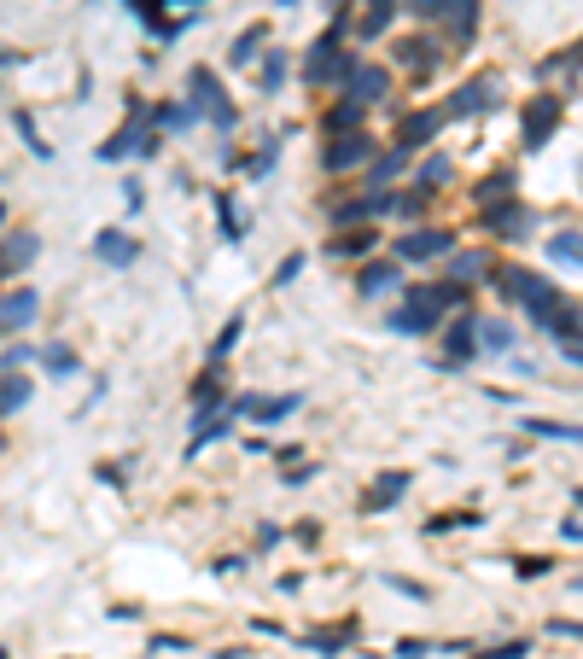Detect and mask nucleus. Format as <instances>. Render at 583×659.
I'll return each instance as SVG.
<instances>
[{"mask_svg": "<svg viewBox=\"0 0 583 659\" xmlns=\"http://www.w3.org/2000/svg\"><path fill=\"white\" fill-rule=\"evenodd\" d=\"M496 286H502L508 298H519V304L531 310V321H537L543 333H554V339H578V333H583V310H578V304H566L549 280H537L531 269H502Z\"/></svg>", "mask_w": 583, "mask_h": 659, "instance_id": "f257e3e1", "label": "nucleus"}, {"mask_svg": "<svg viewBox=\"0 0 583 659\" xmlns=\"http://www.w3.org/2000/svg\"><path fill=\"white\" fill-rule=\"evenodd\" d=\"M467 304V280H444V286H403V298H397V310H391V333H403V339H420V333H432V327H444L449 310H461Z\"/></svg>", "mask_w": 583, "mask_h": 659, "instance_id": "f03ea898", "label": "nucleus"}, {"mask_svg": "<svg viewBox=\"0 0 583 659\" xmlns=\"http://www.w3.org/2000/svg\"><path fill=\"white\" fill-rule=\"evenodd\" d=\"M187 94H193V105H199V111H205L210 123H216V129H222V135H228V129H234V123H240V111H234V100H228V94H222V82H216V76H210L205 65H193V70H187Z\"/></svg>", "mask_w": 583, "mask_h": 659, "instance_id": "7ed1b4c3", "label": "nucleus"}, {"mask_svg": "<svg viewBox=\"0 0 583 659\" xmlns=\"http://www.w3.org/2000/svg\"><path fill=\"white\" fill-rule=\"evenodd\" d=\"M146 117H152V111H146V100H140V94H129V123H123V129H117V135L100 146L105 164H117V158H129V152H158V140L146 135Z\"/></svg>", "mask_w": 583, "mask_h": 659, "instance_id": "20e7f679", "label": "nucleus"}, {"mask_svg": "<svg viewBox=\"0 0 583 659\" xmlns=\"http://www.w3.org/2000/svg\"><path fill=\"white\" fill-rule=\"evenodd\" d=\"M339 41H344V24H333V30L309 47V59H304V82H309V88H321V82H344L350 59H344Z\"/></svg>", "mask_w": 583, "mask_h": 659, "instance_id": "39448f33", "label": "nucleus"}, {"mask_svg": "<svg viewBox=\"0 0 583 659\" xmlns=\"http://www.w3.org/2000/svg\"><path fill=\"white\" fill-rule=\"evenodd\" d=\"M414 18H432V24H444L455 41H467L473 24H479V0H409Z\"/></svg>", "mask_w": 583, "mask_h": 659, "instance_id": "423d86ee", "label": "nucleus"}, {"mask_svg": "<svg viewBox=\"0 0 583 659\" xmlns=\"http://www.w3.org/2000/svg\"><path fill=\"white\" fill-rule=\"evenodd\" d=\"M397 263H432V257H449L455 251V234L449 228H414V234H397Z\"/></svg>", "mask_w": 583, "mask_h": 659, "instance_id": "0eeeda50", "label": "nucleus"}, {"mask_svg": "<svg viewBox=\"0 0 583 659\" xmlns=\"http://www.w3.org/2000/svg\"><path fill=\"white\" fill-rule=\"evenodd\" d=\"M496 105H502V76H473V82L444 105V117H479V111H496Z\"/></svg>", "mask_w": 583, "mask_h": 659, "instance_id": "6e6552de", "label": "nucleus"}, {"mask_svg": "<svg viewBox=\"0 0 583 659\" xmlns=\"http://www.w3.org/2000/svg\"><path fill=\"white\" fill-rule=\"evenodd\" d=\"M484 234H496V240H531V210L519 205V199L484 205Z\"/></svg>", "mask_w": 583, "mask_h": 659, "instance_id": "1a4fd4ad", "label": "nucleus"}, {"mask_svg": "<svg viewBox=\"0 0 583 659\" xmlns=\"http://www.w3.org/2000/svg\"><path fill=\"white\" fill-rule=\"evenodd\" d=\"M560 111H566V105H560V94H537V105L525 111V146H531V152L554 140V129H560Z\"/></svg>", "mask_w": 583, "mask_h": 659, "instance_id": "9d476101", "label": "nucleus"}, {"mask_svg": "<svg viewBox=\"0 0 583 659\" xmlns=\"http://www.w3.org/2000/svg\"><path fill=\"white\" fill-rule=\"evenodd\" d=\"M479 350H484L479 321H473V315H455V321L444 327V356H449V362H473Z\"/></svg>", "mask_w": 583, "mask_h": 659, "instance_id": "9b49d317", "label": "nucleus"}, {"mask_svg": "<svg viewBox=\"0 0 583 659\" xmlns=\"http://www.w3.org/2000/svg\"><path fill=\"white\" fill-rule=\"evenodd\" d=\"M385 88H391V70H385V65H350V70H344V94H350V100L374 105Z\"/></svg>", "mask_w": 583, "mask_h": 659, "instance_id": "f8f14e48", "label": "nucleus"}, {"mask_svg": "<svg viewBox=\"0 0 583 659\" xmlns=\"http://www.w3.org/2000/svg\"><path fill=\"white\" fill-rule=\"evenodd\" d=\"M368 158H374V140L362 135V129L333 135V146H327V170H356V164H368Z\"/></svg>", "mask_w": 583, "mask_h": 659, "instance_id": "ddd939ff", "label": "nucleus"}, {"mask_svg": "<svg viewBox=\"0 0 583 659\" xmlns=\"http://www.w3.org/2000/svg\"><path fill=\"white\" fill-rule=\"evenodd\" d=\"M403 490H409V473L385 467V473H379L374 485H368V496H362V514H385V508H391V502H397Z\"/></svg>", "mask_w": 583, "mask_h": 659, "instance_id": "4468645a", "label": "nucleus"}, {"mask_svg": "<svg viewBox=\"0 0 583 659\" xmlns=\"http://www.w3.org/2000/svg\"><path fill=\"white\" fill-rule=\"evenodd\" d=\"M94 257H100V263H117V269H129V263L140 257V245L129 240L123 228H100V234H94Z\"/></svg>", "mask_w": 583, "mask_h": 659, "instance_id": "2eb2a0df", "label": "nucleus"}, {"mask_svg": "<svg viewBox=\"0 0 583 659\" xmlns=\"http://www.w3.org/2000/svg\"><path fill=\"white\" fill-rule=\"evenodd\" d=\"M30 321H35V292H30V286H12V292H6V304H0V327H6V339H12V333H24Z\"/></svg>", "mask_w": 583, "mask_h": 659, "instance_id": "dca6fc26", "label": "nucleus"}, {"mask_svg": "<svg viewBox=\"0 0 583 659\" xmlns=\"http://www.w3.org/2000/svg\"><path fill=\"white\" fill-rule=\"evenodd\" d=\"M438 129H444V111H409V117L397 123V146H409L414 152V146H426Z\"/></svg>", "mask_w": 583, "mask_h": 659, "instance_id": "f3484780", "label": "nucleus"}, {"mask_svg": "<svg viewBox=\"0 0 583 659\" xmlns=\"http://www.w3.org/2000/svg\"><path fill=\"white\" fill-rule=\"evenodd\" d=\"M35 251H41V240H35V234H24V228H12V234H6V280L24 275V269L35 263Z\"/></svg>", "mask_w": 583, "mask_h": 659, "instance_id": "a211bd4d", "label": "nucleus"}, {"mask_svg": "<svg viewBox=\"0 0 583 659\" xmlns=\"http://www.w3.org/2000/svg\"><path fill=\"white\" fill-rule=\"evenodd\" d=\"M298 403H304L298 391H280V397H245V415H257V426H269V420H286Z\"/></svg>", "mask_w": 583, "mask_h": 659, "instance_id": "6ab92c4d", "label": "nucleus"}, {"mask_svg": "<svg viewBox=\"0 0 583 659\" xmlns=\"http://www.w3.org/2000/svg\"><path fill=\"white\" fill-rule=\"evenodd\" d=\"M391 199H397V193H385V187H368L362 199L339 205V222H344V228H350V222H368V216H379V210H391Z\"/></svg>", "mask_w": 583, "mask_h": 659, "instance_id": "aec40b11", "label": "nucleus"}, {"mask_svg": "<svg viewBox=\"0 0 583 659\" xmlns=\"http://www.w3.org/2000/svg\"><path fill=\"white\" fill-rule=\"evenodd\" d=\"M397 65L432 70V65H444V47H438V41H397Z\"/></svg>", "mask_w": 583, "mask_h": 659, "instance_id": "412c9836", "label": "nucleus"}, {"mask_svg": "<svg viewBox=\"0 0 583 659\" xmlns=\"http://www.w3.org/2000/svg\"><path fill=\"white\" fill-rule=\"evenodd\" d=\"M391 12H397V0H368L362 18H356V35H362V41H379L385 24H391Z\"/></svg>", "mask_w": 583, "mask_h": 659, "instance_id": "4be33fe9", "label": "nucleus"}, {"mask_svg": "<svg viewBox=\"0 0 583 659\" xmlns=\"http://www.w3.org/2000/svg\"><path fill=\"white\" fill-rule=\"evenodd\" d=\"M397 263H368V269H362V275H356V292H362V298H379V292H391V286H397Z\"/></svg>", "mask_w": 583, "mask_h": 659, "instance_id": "5701e85b", "label": "nucleus"}, {"mask_svg": "<svg viewBox=\"0 0 583 659\" xmlns=\"http://www.w3.org/2000/svg\"><path fill=\"white\" fill-rule=\"evenodd\" d=\"M228 420H234V409H222V415H199V426H193V444H187V455H199L205 444L228 438Z\"/></svg>", "mask_w": 583, "mask_h": 659, "instance_id": "b1692460", "label": "nucleus"}, {"mask_svg": "<svg viewBox=\"0 0 583 659\" xmlns=\"http://www.w3.org/2000/svg\"><path fill=\"white\" fill-rule=\"evenodd\" d=\"M490 275V251H455L449 257V280H479Z\"/></svg>", "mask_w": 583, "mask_h": 659, "instance_id": "393cba45", "label": "nucleus"}, {"mask_svg": "<svg viewBox=\"0 0 583 659\" xmlns=\"http://www.w3.org/2000/svg\"><path fill=\"white\" fill-rule=\"evenodd\" d=\"M549 257L554 263H572V269H583V234H549Z\"/></svg>", "mask_w": 583, "mask_h": 659, "instance_id": "a878e982", "label": "nucleus"}, {"mask_svg": "<svg viewBox=\"0 0 583 659\" xmlns=\"http://www.w3.org/2000/svg\"><path fill=\"white\" fill-rule=\"evenodd\" d=\"M403 164H409V146H391V152H379L374 170H368V187H385V181L403 170Z\"/></svg>", "mask_w": 583, "mask_h": 659, "instance_id": "bb28decb", "label": "nucleus"}, {"mask_svg": "<svg viewBox=\"0 0 583 659\" xmlns=\"http://www.w3.org/2000/svg\"><path fill=\"white\" fill-rule=\"evenodd\" d=\"M30 403V380H24V368H6V397H0V409H6V420L18 415Z\"/></svg>", "mask_w": 583, "mask_h": 659, "instance_id": "cd10ccee", "label": "nucleus"}, {"mask_svg": "<svg viewBox=\"0 0 583 659\" xmlns=\"http://www.w3.org/2000/svg\"><path fill=\"white\" fill-rule=\"evenodd\" d=\"M263 41H269V35H263V24H251V30H245L240 41H234V47H228V59H234V65H251L257 53H269Z\"/></svg>", "mask_w": 583, "mask_h": 659, "instance_id": "c85d7f7f", "label": "nucleus"}, {"mask_svg": "<svg viewBox=\"0 0 583 659\" xmlns=\"http://www.w3.org/2000/svg\"><path fill=\"white\" fill-rule=\"evenodd\" d=\"M479 339H484L490 356H508V350H514V327H508V321H479Z\"/></svg>", "mask_w": 583, "mask_h": 659, "instance_id": "c756f323", "label": "nucleus"}, {"mask_svg": "<svg viewBox=\"0 0 583 659\" xmlns=\"http://www.w3.org/2000/svg\"><path fill=\"white\" fill-rule=\"evenodd\" d=\"M41 368H47V374H59V380H70L82 362H76V350H70V345H47V350H41Z\"/></svg>", "mask_w": 583, "mask_h": 659, "instance_id": "7c9ffc66", "label": "nucleus"}, {"mask_svg": "<svg viewBox=\"0 0 583 659\" xmlns=\"http://www.w3.org/2000/svg\"><path fill=\"white\" fill-rule=\"evenodd\" d=\"M525 432L554 438V444H583V426H560V420H525Z\"/></svg>", "mask_w": 583, "mask_h": 659, "instance_id": "2f4dec72", "label": "nucleus"}, {"mask_svg": "<svg viewBox=\"0 0 583 659\" xmlns=\"http://www.w3.org/2000/svg\"><path fill=\"white\" fill-rule=\"evenodd\" d=\"M508 187H514V175H508V170H496V175H484V181L473 187V193H479V205H496V199H514Z\"/></svg>", "mask_w": 583, "mask_h": 659, "instance_id": "473e14b6", "label": "nucleus"}, {"mask_svg": "<svg viewBox=\"0 0 583 659\" xmlns=\"http://www.w3.org/2000/svg\"><path fill=\"white\" fill-rule=\"evenodd\" d=\"M12 129L24 135V146H30L35 158H53V146H47V140L35 135V117H30V111H12Z\"/></svg>", "mask_w": 583, "mask_h": 659, "instance_id": "72a5a7b5", "label": "nucleus"}, {"mask_svg": "<svg viewBox=\"0 0 583 659\" xmlns=\"http://www.w3.org/2000/svg\"><path fill=\"white\" fill-rule=\"evenodd\" d=\"M280 82H286V53L269 47V53H263V94H275Z\"/></svg>", "mask_w": 583, "mask_h": 659, "instance_id": "f704fd0d", "label": "nucleus"}, {"mask_svg": "<svg viewBox=\"0 0 583 659\" xmlns=\"http://www.w3.org/2000/svg\"><path fill=\"white\" fill-rule=\"evenodd\" d=\"M368 245H374V234H368V228H356V234H339V240H333V257H362Z\"/></svg>", "mask_w": 583, "mask_h": 659, "instance_id": "c9c22d12", "label": "nucleus"}, {"mask_svg": "<svg viewBox=\"0 0 583 659\" xmlns=\"http://www.w3.org/2000/svg\"><path fill=\"white\" fill-rule=\"evenodd\" d=\"M426 199H432V187H414V193H397V199H391V210H397V216H420V210H426Z\"/></svg>", "mask_w": 583, "mask_h": 659, "instance_id": "e433bc0d", "label": "nucleus"}, {"mask_svg": "<svg viewBox=\"0 0 583 659\" xmlns=\"http://www.w3.org/2000/svg\"><path fill=\"white\" fill-rule=\"evenodd\" d=\"M240 327H245V315H234V321H228V327H222V339H216V345H210V362H222V356H228V350L240 345Z\"/></svg>", "mask_w": 583, "mask_h": 659, "instance_id": "4c0bfd02", "label": "nucleus"}, {"mask_svg": "<svg viewBox=\"0 0 583 659\" xmlns=\"http://www.w3.org/2000/svg\"><path fill=\"white\" fill-rule=\"evenodd\" d=\"M356 636V625H339V630H321V636H309V648H321V654H333V648H344Z\"/></svg>", "mask_w": 583, "mask_h": 659, "instance_id": "58836bf2", "label": "nucleus"}, {"mask_svg": "<svg viewBox=\"0 0 583 659\" xmlns=\"http://www.w3.org/2000/svg\"><path fill=\"white\" fill-rule=\"evenodd\" d=\"M438 181H449V158H426V164H420V187L438 193Z\"/></svg>", "mask_w": 583, "mask_h": 659, "instance_id": "ea45409f", "label": "nucleus"}, {"mask_svg": "<svg viewBox=\"0 0 583 659\" xmlns=\"http://www.w3.org/2000/svg\"><path fill=\"white\" fill-rule=\"evenodd\" d=\"M216 216H222V240H240V234H245V228H240V216H234V205H228L222 193H216Z\"/></svg>", "mask_w": 583, "mask_h": 659, "instance_id": "a19ab883", "label": "nucleus"}, {"mask_svg": "<svg viewBox=\"0 0 583 659\" xmlns=\"http://www.w3.org/2000/svg\"><path fill=\"white\" fill-rule=\"evenodd\" d=\"M298 269H304V251H292V257L275 269V286H292V280H298Z\"/></svg>", "mask_w": 583, "mask_h": 659, "instance_id": "79ce46f5", "label": "nucleus"}, {"mask_svg": "<svg viewBox=\"0 0 583 659\" xmlns=\"http://www.w3.org/2000/svg\"><path fill=\"white\" fill-rule=\"evenodd\" d=\"M391 654H397V659H426V642H414V636H403V642H397Z\"/></svg>", "mask_w": 583, "mask_h": 659, "instance_id": "37998d69", "label": "nucleus"}, {"mask_svg": "<svg viewBox=\"0 0 583 659\" xmlns=\"http://www.w3.org/2000/svg\"><path fill=\"white\" fill-rule=\"evenodd\" d=\"M525 654V642H502V648H490V654H479V659H519Z\"/></svg>", "mask_w": 583, "mask_h": 659, "instance_id": "c03bdc74", "label": "nucleus"}, {"mask_svg": "<svg viewBox=\"0 0 583 659\" xmlns=\"http://www.w3.org/2000/svg\"><path fill=\"white\" fill-rule=\"evenodd\" d=\"M560 345H566V362H578V368H583V333H578V339H560Z\"/></svg>", "mask_w": 583, "mask_h": 659, "instance_id": "a18cd8bd", "label": "nucleus"}, {"mask_svg": "<svg viewBox=\"0 0 583 659\" xmlns=\"http://www.w3.org/2000/svg\"><path fill=\"white\" fill-rule=\"evenodd\" d=\"M554 630H560V636H583V625H578V619H554Z\"/></svg>", "mask_w": 583, "mask_h": 659, "instance_id": "49530a36", "label": "nucleus"}, {"mask_svg": "<svg viewBox=\"0 0 583 659\" xmlns=\"http://www.w3.org/2000/svg\"><path fill=\"white\" fill-rule=\"evenodd\" d=\"M129 6H140V12H152V0H129Z\"/></svg>", "mask_w": 583, "mask_h": 659, "instance_id": "de8ad7c7", "label": "nucleus"}]
</instances>
